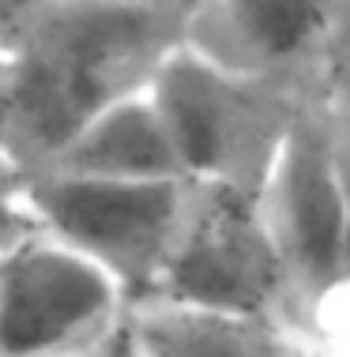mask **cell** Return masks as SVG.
<instances>
[{"label":"cell","instance_id":"3","mask_svg":"<svg viewBox=\"0 0 350 357\" xmlns=\"http://www.w3.org/2000/svg\"><path fill=\"white\" fill-rule=\"evenodd\" d=\"M151 301L279 320L309 339L305 308L264 226L260 204L230 188L189 185L177 241Z\"/></svg>","mask_w":350,"mask_h":357},{"label":"cell","instance_id":"5","mask_svg":"<svg viewBox=\"0 0 350 357\" xmlns=\"http://www.w3.org/2000/svg\"><path fill=\"white\" fill-rule=\"evenodd\" d=\"M256 204L309 320L313 305L350 275V222L332 151L328 86L305 98Z\"/></svg>","mask_w":350,"mask_h":357},{"label":"cell","instance_id":"2","mask_svg":"<svg viewBox=\"0 0 350 357\" xmlns=\"http://www.w3.org/2000/svg\"><path fill=\"white\" fill-rule=\"evenodd\" d=\"M320 91V86H316ZM313 91L252 79L177 45L154 72L147 98L162 117L189 185H215L256 199Z\"/></svg>","mask_w":350,"mask_h":357},{"label":"cell","instance_id":"9","mask_svg":"<svg viewBox=\"0 0 350 357\" xmlns=\"http://www.w3.org/2000/svg\"><path fill=\"white\" fill-rule=\"evenodd\" d=\"M143 357H309V339L290 324L203 312L166 301L129 308Z\"/></svg>","mask_w":350,"mask_h":357},{"label":"cell","instance_id":"12","mask_svg":"<svg viewBox=\"0 0 350 357\" xmlns=\"http://www.w3.org/2000/svg\"><path fill=\"white\" fill-rule=\"evenodd\" d=\"M64 357H143L140 354V342H136V331H132V320H117L110 331H102L99 339H91L80 350L64 354Z\"/></svg>","mask_w":350,"mask_h":357},{"label":"cell","instance_id":"1","mask_svg":"<svg viewBox=\"0 0 350 357\" xmlns=\"http://www.w3.org/2000/svg\"><path fill=\"white\" fill-rule=\"evenodd\" d=\"M184 19L189 8L132 0H34L4 75L23 181L42 173L102 109L147 91L184 42Z\"/></svg>","mask_w":350,"mask_h":357},{"label":"cell","instance_id":"7","mask_svg":"<svg viewBox=\"0 0 350 357\" xmlns=\"http://www.w3.org/2000/svg\"><path fill=\"white\" fill-rule=\"evenodd\" d=\"M124 316L121 289L53 237L31 234L0 259V357H64Z\"/></svg>","mask_w":350,"mask_h":357},{"label":"cell","instance_id":"13","mask_svg":"<svg viewBox=\"0 0 350 357\" xmlns=\"http://www.w3.org/2000/svg\"><path fill=\"white\" fill-rule=\"evenodd\" d=\"M31 8H34V0H0V45L4 50H12V42L23 31Z\"/></svg>","mask_w":350,"mask_h":357},{"label":"cell","instance_id":"4","mask_svg":"<svg viewBox=\"0 0 350 357\" xmlns=\"http://www.w3.org/2000/svg\"><path fill=\"white\" fill-rule=\"evenodd\" d=\"M23 199L38 234L99 267L132 308L159 289L189 181H87L45 169L23 185Z\"/></svg>","mask_w":350,"mask_h":357},{"label":"cell","instance_id":"8","mask_svg":"<svg viewBox=\"0 0 350 357\" xmlns=\"http://www.w3.org/2000/svg\"><path fill=\"white\" fill-rule=\"evenodd\" d=\"M45 169L87 181H184L147 91L102 109L57 151Z\"/></svg>","mask_w":350,"mask_h":357},{"label":"cell","instance_id":"14","mask_svg":"<svg viewBox=\"0 0 350 357\" xmlns=\"http://www.w3.org/2000/svg\"><path fill=\"white\" fill-rule=\"evenodd\" d=\"M132 4H147V8H192L196 0H132Z\"/></svg>","mask_w":350,"mask_h":357},{"label":"cell","instance_id":"15","mask_svg":"<svg viewBox=\"0 0 350 357\" xmlns=\"http://www.w3.org/2000/svg\"><path fill=\"white\" fill-rule=\"evenodd\" d=\"M339 83H343V91H347V98H350V64L339 68Z\"/></svg>","mask_w":350,"mask_h":357},{"label":"cell","instance_id":"11","mask_svg":"<svg viewBox=\"0 0 350 357\" xmlns=\"http://www.w3.org/2000/svg\"><path fill=\"white\" fill-rule=\"evenodd\" d=\"M31 234H38V222L31 215V207H27L23 192L19 196H0V259Z\"/></svg>","mask_w":350,"mask_h":357},{"label":"cell","instance_id":"6","mask_svg":"<svg viewBox=\"0 0 350 357\" xmlns=\"http://www.w3.org/2000/svg\"><path fill=\"white\" fill-rule=\"evenodd\" d=\"M184 45L238 75L316 91L350 64V0H196Z\"/></svg>","mask_w":350,"mask_h":357},{"label":"cell","instance_id":"16","mask_svg":"<svg viewBox=\"0 0 350 357\" xmlns=\"http://www.w3.org/2000/svg\"><path fill=\"white\" fill-rule=\"evenodd\" d=\"M4 75H8V50L0 45V79H4Z\"/></svg>","mask_w":350,"mask_h":357},{"label":"cell","instance_id":"10","mask_svg":"<svg viewBox=\"0 0 350 357\" xmlns=\"http://www.w3.org/2000/svg\"><path fill=\"white\" fill-rule=\"evenodd\" d=\"M23 185L27 181L15 162V143H12V102H8V86L0 79V196H19Z\"/></svg>","mask_w":350,"mask_h":357}]
</instances>
